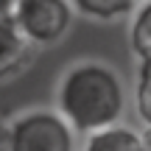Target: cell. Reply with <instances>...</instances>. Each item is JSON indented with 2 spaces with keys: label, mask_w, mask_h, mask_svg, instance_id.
<instances>
[{
  "label": "cell",
  "mask_w": 151,
  "mask_h": 151,
  "mask_svg": "<svg viewBox=\"0 0 151 151\" xmlns=\"http://www.w3.org/2000/svg\"><path fill=\"white\" fill-rule=\"evenodd\" d=\"M123 106V81L112 67L101 62H81L70 67L56 90V115L81 134H92L118 123Z\"/></svg>",
  "instance_id": "1"
},
{
  "label": "cell",
  "mask_w": 151,
  "mask_h": 151,
  "mask_svg": "<svg viewBox=\"0 0 151 151\" xmlns=\"http://www.w3.org/2000/svg\"><path fill=\"white\" fill-rule=\"evenodd\" d=\"M6 151H76L73 129L56 112L34 109L6 126Z\"/></svg>",
  "instance_id": "2"
},
{
  "label": "cell",
  "mask_w": 151,
  "mask_h": 151,
  "mask_svg": "<svg viewBox=\"0 0 151 151\" xmlns=\"http://www.w3.org/2000/svg\"><path fill=\"white\" fill-rule=\"evenodd\" d=\"M11 20L28 45H53L70 28L73 6L67 0H17Z\"/></svg>",
  "instance_id": "3"
},
{
  "label": "cell",
  "mask_w": 151,
  "mask_h": 151,
  "mask_svg": "<svg viewBox=\"0 0 151 151\" xmlns=\"http://www.w3.org/2000/svg\"><path fill=\"white\" fill-rule=\"evenodd\" d=\"M28 56H31V45L20 34L11 17L0 20V81L11 78L25 67Z\"/></svg>",
  "instance_id": "4"
},
{
  "label": "cell",
  "mask_w": 151,
  "mask_h": 151,
  "mask_svg": "<svg viewBox=\"0 0 151 151\" xmlns=\"http://www.w3.org/2000/svg\"><path fill=\"white\" fill-rule=\"evenodd\" d=\"M146 146L140 134L129 126H120V123H112L106 129H98L92 134H87V143H84V151H137Z\"/></svg>",
  "instance_id": "5"
},
{
  "label": "cell",
  "mask_w": 151,
  "mask_h": 151,
  "mask_svg": "<svg viewBox=\"0 0 151 151\" xmlns=\"http://www.w3.org/2000/svg\"><path fill=\"white\" fill-rule=\"evenodd\" d=\"M129 45L140 62H151V3L148 0H143L134 9L132 28H129Z\"/></svg>",
  "instance_id": "6"
},
{
  "label": "cell",
  "mask_w": 151,
  "mask_h": 151,
  "mask_svg": "<svg viewBox=\"0 0 151 151\" xmlns=\"http://www.w3.org/2000/svg\"><path fill=\"white\" fill-rule=\"evenodd\" d=\"M73 6L76 11L92 17V20H118V17L134 11L137 0H73Z\"/></svg>",
  "instance_id": "7"
},
{
  "label": "cell",
  "mask_w": 151,
  "mask_h": 151,
  "mask_svg": "<svg viewBox=\"0 0 151 151\" xmlns=\"http://www.w3.org/2000/svg\"><path fill=\"white\" fill-rule=\"evenodd\" d=\"M134 104H137V115H140V120L148 126L151 123V62H140Z\"/></svg>",
  "instance_id": "8"
},
{
  "label": "cell",
  "mask_w": 151,
  "mask_h": 151,
  "mask_svg": "<svg viewBox=\"0 0 151 151\" xmlns=\"http://www.w3.org/2000/svg\"><path fill=\"white\" fill-rule=\"evenodd\" d=\"M14 3H17V0H0V20H3V17H11Z\"/></svg>",
  "instance_id": "9"
},
{
  "label": "cell",
  "mask_w": 151,
  "mask_h": 151,
  "mask_svg": "<svg viewBox=\"0 0 151 151\" xmlns=\"http://www.w3.org/2000/svg\"><path fill=\"white\" fill-rule=\"evenodd\" d=\"M0 151H6V126L0 120Z\"/></svg>",
  "instance_id": "10"
},
{
  "label": "cell",
  "mask_w": 151,
  "mask_h": 151,
  "mask_svg": "<svg viewBox=\"0 0 151 151\" xmlns=\"http://www.w3.org/2000/svg\"><path fill=\"white\" fill-rule=\"evenodd\" d=\"M137 151H148V146H143V148H137Z\"/></svg>",
  "instance_id": "11"
}]
</instances>
